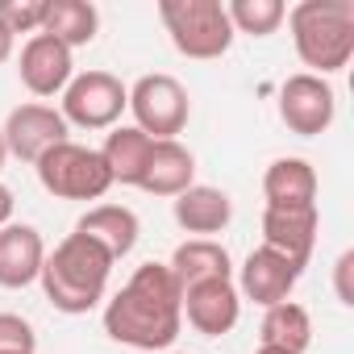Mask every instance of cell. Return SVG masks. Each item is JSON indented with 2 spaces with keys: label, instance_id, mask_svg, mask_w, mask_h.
I'll return each mask as SVG.
<instances>
[{
  "label": "cell",
  "instance_id": "cell-13",
  "mask_svg": "<svg viewBox=\"0 0 354 354\" xmlns=\"http://www.w3.org/2000/svg\"><path fill=\"white\" fill-rule=\"evenodd\" d=\"M317 230H321V213L313 209H263V246H271L275 254H283L292 267H308L313 246H317Z\"/></svg>",
  "mask_w": 354,
  "mask_h": 354
},
{
  "label": "cell",
  "instance_id": "cell-9",
  "mask_svg": "<svg viewBox=\"0 0 354 354\" xmlns=\"http://www.w3.org/2000/svg\"><path fill=\"white\" fill-rule=\"evenodd\" d=\"M0 133H5L9 154L21 158V162H38L50 146L71 142V125L63 121V113H59L55 104H42V100L17 104V109L5 117Z\"/></svg>",
  "mask_w": 354,
  "mask_h": 354
},
{
  "label": "cell",
  "instance_id": "cell-12",
  "mask_svg": "<svg viewBox=\"0 0 354 354\" xmlns=\"http://www.w3.org/2000/svg\"><path fill=\"white\" fill-rule=\"evenodd\" d=\"M17 75L21 84L34 92V96H59L71 80H75V59L71 50L50 38V34H34L26 46H21V59H17Z\"/></svg>",
  "mask_w": 354,
  "mask_h": 354
},
{
  "label": "cell",
  "instance_id": "cell-24",
  "mask_svg": "<svg viewBox=\"0 0 354 354\" xmlns=\"http://www.w3.org/2000/svg\"><path fill=\"white\" fill-rule=\"evenodd\" d=\"M46 5L50 0H0V26H5L13 38L17 34H38L46 21Z\"/></svg>",
  "mask_w": 354,
  "mask_h": 354
},
{
  "label": "cell",
  "instance_id": "cell-18",
  "mask_svg": "<svg viewBox=\"0 0 354 354\" xmlns=\"http://www.w3.org/2000/svg\"><path fill=\"white\" fill-rule=\"evenodd\" d=\"M167 267H171L175 283H180V292L192 288V283H205V279H234V259H230V250L217 238H188V242H180Z\"/></svg>",
  "mask_w": 354,
  "mask_h": 354
},
{
  "label": "cell",
  "instance_id": "cell-3",
  "mask_svg": "<svg viewBox=\"0 0 354 354\" xmlns=\"http://www.w3.org/2000/svg\"><path fill=\"white\" fill-rule=\"evenodd\" d=\"M292 46L308 75H333L354 59V0H300L288 9Z\"/></svg>",
  "mask_w": 354,
  "mask_h": 354
},
{
  "label": "cell",
  "instance_id": "cell-25",
  "mask_svg": "<svg viewBox=\"0 0 354 354\" xmlns=\"http://www.w3.org/2000/svg\"><path fill=\"white\" fill-rule=\"evenodd\" d=\"M5 350H21V354H38V333L26 317L17 313H0V354Z\"/></svg>",
  "mask_w": 354,
  "mask_h": 354
},
{
  "label": "cell",
  "instance_id": "cell-6",
  "mask_svg": "<svg viewBox=\"0 0 354 354\" xmlns=\"http://www.w3.org/2000/svg\"><path fill=\"white\" fill-rule=\"evenodd\" d=\"M129 113H133V125L154 138V142H167V138H180L188 117H192V96L188 88L167 75V71H150L142 75L133 88H129Z\"/></svg>",
  "mask_w": 354,
  "mask_h": 354
},
{
  "label": "cell",
  "instance_id": "cell-1",
  "mask_svg": "<svg viewBox=\"0 0 354 354\" xmlns=\"http://www.w3.org/2000/svg\"><path fill=\"white\" fill-rule=\"evenodd\" d=\"M180 300L184 292L167 263H142L129 275V283L104 304V333L129 350L162 354L175 346V337L184 329Z\"/></svg>",
  "mask_w": 354,
  "mask_h": 354
},
{
  "label": "cell",
  "instance_id": "cell-22",
  "mask_svg": "<svg viewBox=\"0 0 354 354\" xmlns=\"http://www.w3.org/2000/svg\"><path fill=\"white\" fill-rule=\"evenodd\" d=\"M96 30H100V13L92 0H50L38 34H50L67 50H75V46H88L96 38Z\"/></svg>",
  "mask_w": 354,
  "mask_h": 354
},
{
  "label": "cell",
  "instance_id": "cell-10",
  "mask_svg": "<svg viewBox=\"0 0 354 354\" xmlns=\"http://www.w3.org/2000/svg\"><path fill=\"white\" fill-rule=\"evenodd\" d=\"M300 267H292L283 254H275L271 246H259V250H250L246 254V263L238 267V296L242 300H254V304H263V308H271V304H283V300H292V288L300 283Z\"/></svg>",
  "mask_w": 354,
  "mask_h": 354
},
{
  "label": "cell",
  "instance_id": "cell-30",
  "mask_svg": "<svg viewBox=\"0 0 354 354\" xmlns=\"http://www.w3.org/2000/svg\"><path fill=\"white\" fill-rule=\"evenodd\" d=\"M254 354H288V350H275V346H259Z\"/></svg>",
  "mask_w": 354,
  "mask_h": 354
},
{
  "label": "cell",
  "instance_id": "cell-23",
  "mask_svg": "<svg viewBox=\"0 0 354 354\" xmlns=\"http://www.w3.org/2000/svg\"><path fill=\"white\" fill-rule=\"evenodd\" d=\"M234 34H250V38H267L283 26L288 5L283 0H230L225 5Z\"/></svg>",
  "mask_w": 354,
  "mask_h": 354
},
{
  "label": "cell",
  "instance_id": "cell-19",
  "mask_svg": "<svg viewBox=\"0 0 354 354\" xmlns=\"http://www.w3.org/2000/svg\"><path fill=\"white\" fill-rule=\"evenodd\" d=\"M75 234H88V238L100 242L113 259H125V254L138 246L142 221H138V213L125 209V205H96V209H88V213L75 221Z\"/></svg>",
  "mask_w": 354,
  "mask_h": 354
},
{
  "label": "cell",
  "instance_id": "cell-8",
  "mask_svg": "<svg viewBox=\"0 0 354 354\" xmlns=\"http://www.w3.org/2000/svg\"><path fill=\"white\" fill-rule=\"evenodd\" d=\"M333 117H337V96H333L329 80L308 75V71L283 80V88H279V121L292 133L317 138V133H325L333 125Z\"/></svg>",
  "mask_w": 354,
  "mask_h": 354
},
{
  "label": "cell",
  "instance_id": "cell-15",
  "mask_svg": "<svg viewBox=\"0 0 354 354\" xmlns=\"http://www.w3.org/2000/svg\"><path fill=\"white\" fill-rule=\"evenodd\" d=\"M196 184V154L180 142V138H167V142H154L150 146V158H146V171H142V192L150 196H180Z\"/></svg>",
  "mask_w": 354,
  "mask_h": 354
},
{
  "label": "cell",
  "instance_id": "cell-20",
  "mask_svg": "<svg viewBox=\"0 0 354 354\" xmlns=\"http://www.w3.org/2000/svg\"><path fill=\"white\" fill-rule=\"evenodd\" d=\"M150 146H154V138H146L138 125H113L109 129V138L100 146V158H104V167L113 175V184H125V188H138L142 184Z\"/></svg>",
  "mask_w": 354,
  "mask_h": 354
},
{
  "label": "cell",
  "instance_id": "cell-26",
  "mask_svg": "<svg viewBox=\"0 0 354 354\" xmlns=\"http://www.w3.org/2000/svg\"><path fill=\"white\" fill-rule=\"evenodd\" d=\"M350 267H354V250H342V259L333 263V283H337V300L350 308L354 304V292H350Z\"/></svg>",
  "mask_w": 354,
  "mask_h": 354
},
{
  "label": "cell",
  "instance_id": "cell-5",
  "mask_svg": "<svg viewBox=\"0 0 354 354\" xmlns=\"http://www.w3.org/2000/svg\"><path fill=\"white\" fill-rule=\"evenodd\" d=\"M34 171H38V184L59 201H100L113 188V175H109L100 150L80 146V142L50 146L34 162Z\"/></svg>",
  "mask_w": 354,
  "mask_h": 354
},
{
  "label": "cell",
  "instance_id": "cell-29",
  "mask_svg": "<svg viewBox=\"0 0 354 354\" xmlns=\"http://www.w3.org/2000/svg\"><path fill=\"white\" fill-rule=\"evenodd\" d=\"M5 158H9V146H5V133H0V171H5Z\"/></svg>",
  "mask_w": 354,
  "mask_h": 354
},
{
  "label": "cell",
  "instance_id": "cell-28",
  "mask_svg": "<svg viewBox=\"0 0 354 354\" xmlns=\"http://www.w3.org/2000/svg\"><path fill=\"white\" fill-rule=\"evenodd\" d=\"M13 46H17V38H13L5 26H0V63H9V59H13Z\"/></svg>",
  "mask_w": 354,
  "mask_h": 354
},
{
  "label": "cell",
  "instance_id": "cell-27",
  "mask_svg": "<svg viewBox=\"0 0 354 354\" xmlns=\"http://www.w3.org/2000/svg\"><path fill=\"white\" fill-rule=\"evenodd\" d=\"M9 221H13V192L0 184V230H5Z\"/></svg>",
  "mask_w": 354,
  "mask_h": 354
},
{
  "label": "cell",
  "instance_id": "cell-16",
  "mask_svg": "<svg viewBox=\"0 0 354 354\" xmlns=\"http://www.w3.org/2000/svg\"><path fill=\"white\" fill-rule=\"evenodd\" d=\"M171 213H175V225H180L184 234L213 238V234H221V230L234 221V201H230V192H221V188L192 184L188 192H180V196L171 201Z\"/></svg>",
  "mask_w": 354,
  "mask_h": 354
},
{
  "label": "cell",
  "instance_id": "cell-32",
  "mask_svg": "<svg viewBox=\"0 0 354 354\" xmlns=\"http://www.w3.org/2000/svg\"><path fill=\"white\" fill-rule=\"evenodd\" d=\"M5 354H21V350H5Z\"/></svg>",
  "mask_w": 354,
  "mask_h": 354
},
{
  "label": "cell",
  "instance_id": "cell-11",
  "mask_svg": "<svg viewBox=\"0 0 354 354\" xmlns=\"http://www.w3.org/2000/svg\"><path fill=\"white\" fill-rule=\"evenodd\" d=\"M180 313L184 321L205 333V337H221L238 325L242 317V296L234 288V279H205V283H192L184 288V300H180Z\"/></svg>",
  "mask_w": 354,
  "mask_h": 354
},
{
  "label": "cell",
  "instance_id": "cell-4",
  "mask_svg": "<svg viewBox=\"0 0 354 354\" xmlns=\"http://www.w3.org/2000/svg\"><path fill=\"white\" fill-rule=\"evenodd\" d=\"M158 21L184 59H221L234 46V26L221 0H158Z\"/></svg>",
  "mask_w": 354,
  "mask_h": 354
},
{
  "label": "cell",
  "instance_id": "cell-14",
  "mask_svg": "<svg viewBox=\"0 0 354 354\" xmlns=\"http://www.w3.org/2000/svg\"><path fill=\"white\" fill-rule=\"evenodd\" d=\"M42 263H46V242L34 225H17L9 221L0 230V288H30L38 283L42 275Z\"/></svg>",
  "mask_w": 354,
  "mask_h": 354
},
{
  "label": "cell",
  "instance_id": "cell-17",
  "mask_svg": "<svg viewBox=\"0 0 354 354\" xmlns=\"http://www.w3.org/2000/svg\"><path fill=\"white\" fill-rule=\"evenodd\" d=\"M263 196L271 209H313L317 205V171L308 158L283 154L263 171Z\"/></svg>",
  "mask_w": 354,
  "mask_h": 354
},
{
  "label": "cell",
  "instance_id": "cell-21",
  "mask_svg": "<svg viewBox=\"0 0 354 354\" xmlns=\"http://www.w3.org/2000/svg\"><path fill=\"white\" fill-rule=\"evenodd\" d=\"M259 337H263V346H275V350H288V354H304V350L313 346V317H308V308L296 304V300L271 304V308L263 313Z\"/></svg>",
  "mask_w": 354,
  "mask_h": 354
},
{
  "label": "cell",
  "instance_id": "cell-7",
  "mask_svg": "<svg viewBox=\"0 0 354 354\" xmlns=\"http://www.w3.org/2000/svg\"><path fill=\"white\" fill-rule=\"evenodd\" d=\"M129 109V88L113 71H80L63 88V121L80 129H113Z\"/></svg>",
  "mask_w": 354,
  "mask_h": 354
},
{
  "label": "cell",
  "instance_id": "cell-2",
  "mask_svg": "<svg viewBox=\"0 0 354 354\" xmlns=\"http://www.w3.org/2000/svg\"><path fill=\"white\" fill-rule=\"evenodd\" d=\"M113 254L92 242L88 234H67L55 250H46V263H42V292L46 300L67 313V317H84L92 313L104 292H109V275H113Z\"/></svg>",
  "mask_w": 354,
  "mask_h": 354
},
{
  "label": "cell",
  "instance_id": "cell-31",
  "mask_svg": "<svg viewBox=\"0 0 354 354\" xmlns=\"http://www.w3.org/2000/svg\"><path fill=\"white\" fill-rule=\"evenodd\" d=\"M162 354H188V350H162Z\"/></svg>",
  "mask_w": 354,
  "mask_h": 354
}]
</instances>
